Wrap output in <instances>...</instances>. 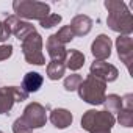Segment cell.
Returning <instances> with one entry per match:
<instances>
[{
    "mask_svg": "<svg viewBox=\"0 0 133 133\" xmlns=\"http://www.w3.org/2000/svg\"><path fill=\"white\" fill-rule=\"evenodd\" d=\"M74 36H86L92 28V19L86 14H77L69 24Z\"/></svg>",
    "mask_w": 133,
    "mask_h": 133,
    "instance_id": "4fadbf2b",
    "label": "cell"
},
{
    "mask_svg": "<svg viewBox=\"0 0 133 133\" xmlns=\"http://www.w3.org/2000/svg\"><path fill=\"white\" fill-rule=\"evenodd\" d=\"M83 64H85V55L77 50V49H72L68 52V56H66V68L71 69V71H78L83 68Z\"/></svg>",
    "mask_w": 133,
    "mask_h": 133,
    "instance_id": "2e32d148",
    "label": "cell"
},
{
    "mask_svg": "<svg viewBox=\"0 0 133 133\" xmlns=\"http://www.w3.org/2000/svg\"><path fill=\"white\" fill-rule=\"evenodd\" d=\"M105 8L108 10L107 25L124 36H130L133 31V16L128 11L127 5L121 0H105Z\"/></svg>",
    "mask_w": 133,
    "mask_h": 133,
    "instance_id": "6da1fadb",
    "label": "cell"
},
{
    "mask_svg": "<svg viewBox=\"0 0 133 133\" xmlns=\"http://www.w3.org/2000/svg\"><path fill=\"white\" fill-rule=\"evenodd\" d=\"M5 25L8 27V30L19 39V41H24L27 36H30L31 33H35L36 31V28H35V25H31L30 22H27V21H22V19H19L16 14H13V16H8L5 21Z\"/></svg>",
    "mask_w": 133,
    "mask_h": 133,
    "instance_id": "ba28073f",
    "label": "cell"
},
{
    "mask_svg": "<svg viewBox=\"0 0 133 133\" xmlns=\"http://www.w3.org/2000/svg\"><path fill=\"white\" fill-rule=\"evenodd\" d=\"M61 22V16L59 14H49L47 17H44L42 21H39V25L42 27V28H52V27H55V25H58Z\"/></svg>",
    "mask_w": 133,
    "mask_h": 133,
    "instance_id": "7402d4cb",
    "label": "cell"
},
{
    "mask_svg": "<svg viewBox=\"0 0 133 133\" xmlns=\"http://www.w3.org/2000/svg\"><path fill=\"white\" fill-rule=\"evenodd\" d=\"M116 119L111 113L88 110L82 116V127L89 133H111Z\"/></svg>",
    "mask_w": 133,
    "mask_h": 133,
    "instance_id": "277c9868",
    "label": "cell"
},
{
    "mask_svg": "<svg viewBox=\"0 0 133 133\" xmlns=\"http://www.w3.org/2000/svg\"><path fill=\"white\" fill-rule=\"evenodd\" d=\"M45 49H47V53L49 56L52 58V61H66V56H68V50L66 47L55 38V35H50L45 41Z\"/></svg>",
    "mask_w": 133,
    "mask_h": 133,
    "instance_id": "7c38bea8",
    "label": "cell"
},
{
    "mask_svg": "<svg viewBox=\"0 0 133 133\" xmlns=\"http://www.w3.org/2000/svg\"><path fill=\"white\" fill-rule=\"evenodd\" d=\"M89 72L91 75L103 80L105 83H110V82H114L117 80L119 77V71L116 66L110 64V63H105V61H96L91 64V68H89Z\"/></svg>",
    "mask_w": 133,
    "mask_h": 133,
    "instance_id": "9c48e42d",
    "label": "cell"
},
{
    "mask_svg": "<svg viewBox=\"0 0 133 133\" xmlns=\"http://www.w3.org/2000/svg\"><path fill=\"white\" fill-rule=\"evenodd\" d=\"M117 122L122 125V127H133V110H125L122 108L119 113H117Z\"/></svg>",
    "mask_w": 133,
    "mask_h": 133,
    "instance_id": "44dd1931",
    "label": "cell"
},
{
    "mask_svg": "<svg viewBox=\"0 0 133 133\" xmlns=\"http://www.w3.org/2000/svg\"><path fill=\"white\" fill-rule=\"evenodd\" d=\"M47 122V110L39 102H31L25 107L21 117L13 124V133H31L35 128L44 127Z\"/></svg>",
    "mask_w": 133,
    "mask_h": 133,
    "instance_id": "7a4b0ae2",
    "label": "cell"
},
{
    "mask_svg": "<svg viewBox=\"0 0 133 133\" xmlns=\"http://www.w3.org/2000/svg\"><path fill=\"white\" fill-rule=\"evenodd\" d=\"M42 83H44V78H42L41 74H38V72H28V74H25V77L22 80V89L27 94L36 92V91H39V88L42 86Z\"/></svg>",
    "mask_w": 133,
    "mask_h": 133,
    "instance_id": "9a60e30c",
    "label": "cell"
},
{
    "mask_svg": "<svg viewBox=\"0 0 133 133\" xmlns=\"http://www.w3.org/2000/svg\"><path fill=\"white\" fill-rule=\"evenodd\" d=\"M13 10L19 19L28 21H42L50 14V6L44 2H36V0H14Z\"/></svg>",
    "mask_w": 133,
    "mask_h": 133,
    "instance_id": "5b68a950",
    "label": "cell"
},
{
    "mask_svg": "<svg viewBox=\"0 0 133 133\" xmlns=\"http://www.w3.org/2000/svg\"><path fill=\"white\" fill-rule=\"evenodd\" d=\"M0 133H3V131H0Z\"/></svg>",
    "mask_w": 133,
    "mask_h": 133,
    "instance_id": "484cf974",
    "label": "cell"
},
{
    "mask_svg": "<svg viewBox=\"0 0 133 133\" xmlns=\"http://www.w3.org/2000/svg\"><path fill=\"white\" fill-rule=\"evenodd\" d=\"M116 50L121 61L127 66V69H130V64L133 59V39L130 36L119 35L116 38Z\"/></svg>",
    "mask_w": 133,
    "mask_h": 133,
    "instance_id": "8fae6325",
    "label": "cell"
},
{
    "mask_svg": "<svg viewBox=\"0 0 133 133\" xmlns=\"http://www.w3.org/2000/svg\"><path fill=\"white\" fill-rule=\"evenodd\" d=\"M55 38H56L63 45H66V44H69L75 36H74V33H72V30H71L69 25H64V27H61V28L55 33Z\"/></svg>",
    "mask_w": 133,
    "mask_h": 133,
    "instance_id": "ffe728a7",
    "label": "cell"
},
{
    "mask_svg": "<svg viewBox=\"0 0 133 133\" xmlns=\"http://www.w3.org/2000/svg\"><path fill=\"white\" fill-rule=\"evenodd\" d=\"M11 55H13V45L11 44H8V45H2V44H0V61L8 59Z\"/></svg>",
    "mask_w": 133,
    "mask_h": 133,
    "instance_id": "603a6c76",
    "label": "cell"
},
{
    "mask_svg": "<svg viewBox=\"0 0 133 133\" xmlns=\"http://www.w3.org/2000/svg\"><path fill=\"white\" fill-rule=\"evenodd\" d=\"M82 82H83V78H82L80 74H71V75H68L64 78V89L69 91V92L77 91Z\"/></svg>",
    "mask_w": 133,
    "mask_h": 133,
    "instance_id": "d6986e66",
    "label": "cell"
},
{
    "mask_svg": "<svg viewBox=\"0 0 133 133\" xmlns=\"http://www.w3.org/2000/svg\"><path fill=\"white\" fill-rule=\"evenodd\" d=\"M10 35H11V31L8 30V27L5 25V22H3V21H0V42L8 41Z\"/></svg>",
    "mask_w": 133,
    "mask_h": 133,
    "instance_id": "cb8c5ba5",
    "label": "cell"
},
{
    "mask_svg": "<svg viewBox=\"0 0 133 133\" xmlns=\"http://www.w3.org/2000/svg\"><path fill=\"white\" fill-rule=\"evenodd\" d=\"M64 72H66V66H64V63L50 61V63L47 64V77H49L50 80H53V82L63 78Z\"/></svg>",
    "mask_w": 133,
    "mask_h": 133,
    "instance_id": "e0dca14e",
    "label": "cell"
},
{
    "mask_svg": "<svg viewBox=\"0 0 133 133\" xmlns=\"http://www.w3.org/2000/svg\"><path fill=\"white\" fill-rule=\"evenodd\" d=\"M49 119H50V122H52L56 128L64 130V128H68V127L72 124L74 116H72V113H71L69 110H66V108H55V110H52Z\"/></svg>",
    "mask_w": 133,
    "mask_h": 133,
    "instance_id": "5bb4252c",
    "label": "cell"
},
{
    "mask_svg": "<svg viewBox=\"0 0 133 133\" xmlns=\"http://www.w3.org/2000/svg\"><path fill=\"white\" fill-rule=\"evenodd\" d=\"M102 105L105 107L103 111H107V113H111V114L113 113H119L122 110V99L117 94H110L108 97H105Z\"/></svg>",
    "mask_w": 133,
    "mask_h": 133,
    "instance_id": "ac0fdd59",
    "label": "cell"
},
{
    "mask_svg": "<svg viewBox=\"0 0 133 133\" xmlns=\"http://www.w3.org/2000/svg\"><path fill=\"white\" fill-rule=\"evenodd\" d=\"M111 39L107 35H99L91 44V53L96 61H105L111 55Z\"/></svg>",
    "mask_w": 133,
    "mask_h": 133,
    "instance_id": "30bf717a",
    "label": "cell"
},
{
    "mask_svg": "<svg viewBox=\"0 0 133 133\" xmlns=\"http://www.w3.org/2000/svg\"><path fill=\"white\" fill-rule=\"evenodd\" d=\"M80 99L89 105H102L107 97V83L94 75H88L77 89Z\"/></svg>",
    "mask_w": 133,
    "mask_h": 133,
    "instance_id": "3957f363",
    "label": "cell"
},
{
    "mask_svg": "<svg viewBox=\"0 0 133 133\" xmlns=\"http://www.w3.org/2000/svg\"><path fill=\"white\" fill-rule=\"evenodd\" d=\"M22 53L28 64H35V66L45 64V58L42 53V36L38 31L31 33L22 41Z\"/></svg>",
    "mask_w": 133,
    "mask_h": 133,
    "instance_id": "8992f818",
    "label": "cell"
},
{
    "mask_svg": "<svg viewBox=\"0 0 133 133\" xmlns=\"http://www.w3.org/2000/svg\"><path fill=\"white\" fill-rule=\"evenodd\" d=\"M122 99V108L125 110H133V94H125Z\"/></svg>",
    "mask_w": 133,
    "mask_h": 133,
    "instance_id": "d4e9b609",
    "label": "cell"
},
{
    "mask_svg": "<svg viewBox=\"0 0 133 133\" xmlns=\"http://www.w3.org/2000/svg\"><path fill=\"white\" fill-rule=\"evenodd\" d=\"M28 99V94L17 86H3L0 88V114H8L16 102H24Z\"/></svg>",
    "mask_w": 133,
    "mask_h": 133,
    "instance_id": "52a82bcc",
    "label": "cell"
}]
</instances>
